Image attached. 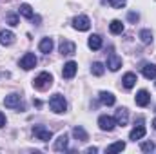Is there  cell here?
<instances>
[{
    "label": "cell",
    "instance_id": "6da1fadb",
    "mask_svg": "<svg viewBox=\"0 0 156 154\" xmlns=\"http://www.w3.org/2000/svg\"><path fill=\"white\" fill-rule=\"evenodd\" d=\"M49 107H51L53 113L62 114V113L67 111V102H66V98H64L60 93H56V94H53V96L49 98Z\"/></svg>",
    "mask_w": 156,
    "mask_h": 154
},
{
    "label": "cell",
    "instance_id": "7a4b0ae2",
    "mask_svg": "<svg viewBox=\"0 0 156 154\" xmlns=\"http://www.w3.org/2000/svg\"><path fill=\"white\" fill-rule=\"evenodd\" d=\"M53 85V75L51 73H40L38 76L33 80V87L37 89V91H47L49 87Z\"/></svg>",
    "mask_w": 156,
    "mask_h": 154
},
{
    "label": "cell",
    "instance_id": "3957f363",
    "mask_svg": "<svg viewBox=\"0 0 156 154\" xmlns=\"http://www.w3.org/2000/svg\"><path fill=\"white\" fill-rule=\"evenodd\" d=\"M73 27L76 29V31H89V27H91V20H89V16H85V15H78L73 18Z\"/></svg>",
    "mask_w": 156,
    "mask_h": 154
},
{
    "label": "cell",
    "instance_id": "277c9868",
    "mask_svg": "<svg viewBox=\"0 0 156 154\" xmlns=\"http://www.w3.org/2000/svg\"><path fill=\"white\" fill-rule=\"evenodd\" d=\"M33 134H35V138L40 140V142H49L53 138V132L49 129H45L44 125H35L33 127Z\"/></svg>",
    "mask_w": 156,
    "mask_h": 154
},
{
    "label": "cell",
    "instance_id": "5b68a950",
    "mask_svg": "<svg viewBox=\"0 0 156 154\" xmlns=\"http://www.w3.org/2000/svg\"><path fill=\"white\" fill-rule=\"evenodd\" d=\"M37 62H38V60H37L35 53H26V54L20 58V62H18V64H20V67H22V69L29 71V69H33V67L37 65Z\"/></svg>",
    "mask_w": 156,
    "mask_h": 154
},
{
    "label": "cell",
    "instance_id": "8992f818",
    "mask_svg": "<svg viewBox=\"0 0 156 154\" xmlns=\"http://www.w3.org/2000/svg\"><path fill=\"white\" fill-rule=\"evenodd\" d=\"M98 125H100V129H102V131L111 132V131L116 127V121H115V118H113V116L104 114V116H100V118H98Z\"/></svg>",
    "mask_w": 156,
    "mask_h": 154
},
{
    "label": "cell",
    "instance_id": "52a82bcc",
    "mask_svg": "<svg viewBox=\"0 0 156 154\" xmlns=\"http://www.w3.org/2000/svg\"><path fill=\"white\" fill-rule=\"evenodd\" d=\"M4 105L9 107V109H20V107H22V103H20V94H16V93L7 94V96L4 98Z\"/></svg>",
    "mask_w": 156,
    "mask_h": 154
},
{
    "label": "cell",
    "instance_id": "ba28073f",
    "mask_svg": "<svg viewBox=\"0 0 156 154\" xmlns=\"http://www.w3.org/2000/svg\"><path fill=\"white\" fill-rule=\"evenodd\" d=\"M136 105H140V107H147L149 103H151V94H149V91H145V89H142V91H138L136 93Z\"/></svg>",
    "mask_w": 156,
    "mask_h": 154
},
{
    "label": "cell",
    "instance_id": "9c48e42d",
    "mask_svg": "<svg viewBox=\"0 0 156 154\" xmlns=\"http://www.w3.org/2000/svg\"><path fill=\"white\" fill-rule=\"evenodd\" d=\"M76 69H78V65H76V62H67L66 65H64V69H62V76L66 78V80H71V78H75V75H76Z\"/></svg>",
    "mask_w": 156,
    "mask_h": 154
},
{
    "label": "cell",
    "instance_id": "30bf717a",
    "mask_svg": "<svg viewBox=\"0 0 156 154\" xmlns=\"http://www.w3.org/2000/svg\"><path fill=\"white\" fill-rule=\"evenodd\" d=\"M107 67H109V71H118L122 67V58L118 56L116 53H113V51L107 56Z\"/></svg>",
    "mask_w": 156,
    "mask_h": 154
},
{
    "label": "cell",
    "instance_id": "8fae6325",
    "mask_svg": "<svg viewBox=\"0 0 156 154\" xmlns=\"http://www.w3.org/2000/svg\"><path fill=\"white\" fill-rule=\"evenodd\" d=\"M115 121H116V125H127L129 123V111L125 109V107H120L116 109V114H115Z\"/></svg>",
    "mask_w": 156,
    "mask_h": 154
},
{
    "label": "cell",
    "instance_id": "7c38bea8",
    "mask_svg": "<svg viewBox=\"0 0 156 154\" xmlns=\"http://www.w3.org/2000/svg\"><path fill=\"white\" fill-rule=\"evenodd\" d=\"M67 149H69V138H67V134H60L56 138V142H55V151L56 152H64Z\"/></svg>",
    "mask_w": 156,
    "mask_h": 154
},
{
    "label": "cell",
    "instance_id": "4fadbf2b",
    "mask_svg": "<svg viewBox=\"0 0 156 154\" xmlns=\"http://www.w3.org/2000/svg\"><path fill=\"white\" fill-rule=\"evenodd\" d=\"M60 53L66 54V56H71V54L76 53V45H75L73 42H69V40H62V44H60Z\"/></svg>",
    "mask_w": 156,
    "mask_h": 154
},
{
    "label": "cell",
    "instance_id": "5bb4252c",
    "mask_svg": "<svg viewBox=\"0 0 156 154\" xmlns=\"http://www.w3.org/2000/svg\"><path fill=\"white\" fill-rule=\"evenodd\" d=\"M98 98H100V103H104V105H107V107L115 105V102H116L115 94H113V93H107V91H102Z\"/></svg>",
    "mask_w": 156,
    "mask_h": 154
},
{
    "label": "cell",
    "instance_id": "9a60e30c",
    "mask_svg": "<svg viewBox=\"0 0 156 154\" xmlns=\"http://www.w3.org/2000/svg\"><path fill=\"white\" fill-rule=\"evenodd\" d=\"M145 136V127L140 123V125H136L131 132H129V140H133V142H136V140H142Z\"/></svg>",
    "mask_w": 156,
    "mask_h": 154
},
{
    "label": "cell",
    "instance_id": "2e32d148",
    "mask_svg": "<svg viewBox=\"0 0 156 154\" xmlns=\"http://www.w3.org/2000/svg\"><path fill=\"white\" fill-rule=\"evenodd\" d=\"M136 82H138V78H136V75H134V73H125V75H123V78H122V85H123L125 89H133Z\"/></svg>",
    "mask_w": 156,
    "mask_h": 154
},
{
    "label": "cell",
    "instance_id": "e0dca14e",
    "mask_svg": "<svg viewBox=\"0 0 156 154\" xmlns=\"http://www.w3.org/2000/svg\"><path fill=\"white\" fill-rule=\"evenodd\" d=\"M87 45H89V49H93V51L102 49V37H100V35H91L89 40H87Z\"/></svg>",
    "mask_w": 156,
    "mask_h": 154
},
{
    "label": "cell",
    "instance_id": "ac0fdd59",
    "mask_svg": "<svg viewBox=\"0 0 156 154\" xmlns=\"http://www.w3.org/2000/svg\"><path fill=\"white\" fill-rule=\"evenodd\" d=\"M53 38H42L40 40V45H38V49H40V53H44V54H49L51 51H53Z\"/></svg>",
    "mask_w": 156,
    "mask_h": 154
},
{
    "label": "cell",
    "instance_id": "d6986e66",
    "mask_svg": "<svg viewBox=\"0 0 156 154\" xmlns=\"http://www.w3.org/2000/svg\"><path fill=\"white\" fill-rule=\"evenodd\" d=\"M142 73L147 80H153V78H156V65L154 64H145L142 67Z\"/></svg>",
    "mask_w": 156,
    "mask_h": 154
},
{
    "label": "cell",
    "instance_id": "ffe728a7",
    "mask_svg": "<svg viewBox=\"0 0 156 154\" xmlns=\"http://www.w3.org/2000/svg\"><path fill=\"white\" fill-rule=\"evenodd\" d=\"M15 42V35L11 33V31H0V44L2 45H11Z\"/></svg>",
    "mask_w": 156,
    "mask_h": 154
},
{
    "label": "cell",
    "instance_id": "44dd1931",
    "mask_svg": "<svg viewBox=\"0 0 156 154\" xmlns=\"http://www.w3.org/2000/svg\"><path fill=\"white\" fill-rule=\"evenodd\" d=\"M73 136L76 138L78 142H87V140H89V134H87V132H85V129H83V127H80V125L73 129Z\"/></svg>",
    "mask_w": 156,
    "mask_h": 154
},
{
    "label": "cell",
    "instance_id": "7402d4cb",
    "mask_svg": "<svg viewBox=\"0 0 156 154\" xmlns=\"http://www.w3.org/2000/svg\"><path fill=\"white\" fill-rule=\"evenodd\" d=\"M123 24H122V20H113L111 24H109V31L113 33V35H122L123 33Z\"/></svg>",
    "mask_w": 156,
    "mask_h": 154
},
{
    "label": "cell",
    "instance_id": "603a6c76",
    "mask_svg": "<svg viewBox=\"0 0 156 154\" xmlns=\"http://www.w3.org/2000/svg\"><path fill=\"white\" fill-rule=\"evenodd\" d=\"M18 13H20L22 16H26V18H33V16H35V11H33V7H31L29 4H20Z\"/></svg>",
    "mask_w": 156,
    "mask_h": 154
},
{
    "label": "cell",
    "instance_id": "cb8c5ba5",
    "mask_svg": "<svg viewBox=\"0 0 156 154\" xmlns=\"http://www.w3.org/2000/svg\"><path fill=\"white\" fill-rule=\"evenodd\" d=\"M104 71H105V65H104L102 62H94V64L91 65V73H93L94 76H102Z\"/></svg>",
    "mask_w": 156,
    "mask_h": 154
},
{
    "label": "cell",
    "instance_id": "d4e9b609",
    "mask_svg": "<svg viewBox=\"0 0 156 154\" xmlns=\"http://www.w3.org/2000/svg\"><path fill=\"white\" fill-rule=\"evenodd\" d=\"M125 149V142H116V143H113V145H109L107 147V152L113 154V152H122Z\"/></svg>",
    "mask_w": 156,
    "mask_h": 154
},
{
    "label": "cell",
    "instance_id": "484cf974",
    "mask_svg": "<svg viewBox=\"0 0 156 154\" xmlns=\"http://www.w3.org/2000/svg\"><path fill=\"white\" fill-rule=\"evenodd\" d=\"M138 37H140V40H142L144 44H151V42H153V33H151L149 29H142Z\"/></svg>",
    "mask_w": 156,
    "mask_h": 154
},
{
    "label": "cell",
    "instance_id": "4316f807",
    "mask_svg": "<svg viewBox=\"0 0 156 154\" xmlns=\"http://www.w3.org/2000/svg\"><path fill=\"white\" fill-rule=\"evenodd\" d=\"M5 22H7L11 27L18 26V15H16V13H7V15H5Z\"/></svg>",
    "mask_w": 156,
    "mask_h": 154
},
{
    "label": "cell",
    "instance_id": "83f0119b",
    "mask_svg": "<svg viewBox=\"0 0 156 154\" xmlns=\"http://www.w3.org/2000/svg\"><path fill=\"white\" fill-rule=\"evenodd\" d=\"M105 2H109V5L115 7V9H122V7L127 4V0H104V4H105Z\"/></svg>",
    "mask_w": 156,
    "mask_h": 154
},
{
    "label": "cell",
    "instance_id": "f1b7e54d",
    "mask_svg": "<svg viewBox=\"0 0 156 154\" xmlns=\"http://www.w3.org/2000/svg\"><path fill=\"white\" fill-rule=\"evenodd\" d=\"M140 149H142L144 152H153V151H156V145L153 142H144V143L140 145Z\"/></svg>",
    "mask_w": 156,
    "mask_h": 154
},
{
    "label": "cell",
    "instance_id": "f546056e",
    "mask_svg": "<svg viewBox=\"0 0 156 154\" xmlns=\"http://www.w3.org/2000/svg\"><path fill=\"white\" fill-rule=\"evenodd\" d=\"M127 20H129L131 24H136V22L140 20V15H138L136 11H129V15H127Z\"/></svg>",
    "mask_w": 156,
    "mask_h": 154
},
{
    "label": "cell",
    "instance_id": "4dcf8cb0",
    "mask_svg": "<svg viewBox=\"0 0 156 154\" xmlns=\"http://www.w3.org/2000/svg\"><path fill=\"white\" fill-rule=\"evenodd\" d=\"M4 125H5V116H4L2 113H0V129H2Z\"/></svg>",
    "mask_w": 156,
    "mask_h": 154
},
{
    "label": "cell",
    "instance_id": "1f68e13d",
    "mask_svg": "<svg viewBox=\"0 0 156 154\" xmlns=\"http://www.w3.org/2000/svg\"><path fill=\"white\" fill-rule=\"evenodd\" d=\"M85 152H89V154H94V152H98V149H96V147H89V149H87Z\"/></svg>",
    "mask_w": 156,
    "mask_h": 154
},
{
    "label": "cell",
    "instance_id": "d6a6232c",
    "mask_svg": "<svg viewBox=\"0 0 156 154\" xmlns=\"http://www.w3.org/2000/svg\"><path fill=\"white\" fill-rule=\"evenodd\" d=\"M153 127H154V129H156V118H154V120H153Z\"/></svg>",
    "mask_w": 156,
    "mask_h": 154
}]
</instances>
